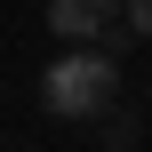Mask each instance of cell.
Returning <instances> with one entry per match:
<instances>
[{"instance_id": "cell-1", "label": "cell", "mask_w": 152, "mask_h": 152, "mask_svg": "<svg viewBox=\"0 0 152 152\" xmlns=\"http://www.w3.org/2000/svg\"><path fill=\"white\" fill-rule=\"evenodd\" d=\"M112 96H120V56L112 48H64L40 72V104L56 120H96V112H112Z\"/></svg>"}, {"instance_id": "cell-2", "label": "cell", "mask_w": 152, "mask_h": 152, "mask_svg": "<svg viewBox=\"0 0 152 152\" xmlns=\"http://www.w3.org/2000/svg\"><path fill=\"white\" fill-rule=\"evenodd\" d=\"M112 24H120V0H48V32L64 48H96Z\"/></svg>"}, {"instance_id": "cell-3", "label": "cell", "mask_w": 152, "mask_h": 152, "mask_svg": "<svg viewBox=\"0 0 152 152\" xmlns=\"http://www.w3.org/2000/svg\"><path fill=\"white\" fill-rule=\"evenodd\" d=\"M120 24H128L136 40H152V0H120Z\"/></svg>"}]
</instances>
